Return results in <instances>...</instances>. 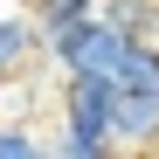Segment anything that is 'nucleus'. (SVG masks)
<instances>
[{"label":"nucleus","mask_w":159,"mask_h":159,"mask_svg":"<svg viewBox=\"0 0 159 159\" xmlns=\"http://www.w3.org/2000/svg\"><path fill=\"white\" fill-rule=\"evenodd\" d=\"M97 21L125 42H159V0H97Z\"/></svg>","instance_id":"obj_4"},{"label":"nucleus","mask_w":159,"mask_h":159,"mask_svg":"<svg viewBox=\"0 0 159 159\" xmlns=\"http://www.w3.org/2000/svg\"><path fill=\"white\" fill-rule=\"evenodd\" d=\"M28 62H42V35H35V21L21 14V7H0V76L14 83Z\"/></svg>","instance_id":"obj_2"},{"label":"nucleus","mask_w":159,"mask_h":159,"mask_svg":"<svg viewBox=\"0 0 159 159\" xmlns=\"http://www.w3.org/2000/svg\"><path fill=\"white\" fill-rule=\"evenodd\" d=\"M21 14L35 21L42 42H56L69 28H83V21H97V0H21Z\"/></svg>","instance_id":"obj_3"},{"label":"nucleus","mask_w":159,"mask_h":159,"mask_svg":"<svg viewBox=\"0 0 159 159\" xmlns=\"http://www.w3.org/2000/svg\"><path fill=\"white\" fill-rule=\"evenodd\" d=\"M0 7H7V0H0Z\"/></svg>","instance_id":"obj_6"},{"label":"nucleus","mask_w":159,"mask_h":159,"mask_svg":"<svg viewBox=\"0 0 159 159\" xmlns=\"http://www.w3.org/2000/svg\"><path fill=\"white\" fill-rule=\"evenodd\" d=\"M111 139L125 159L159 152V42H131V56L111 76Z\"/></svg>","instance_id":"obj_1"},{"label":"nucleus","mask_w":159,"mask_h":159,"mask_svg":"<svg viewBox=\"0 0 159 159\" xmlns=\"http://www.w3.org/2000/svg\"><path fill=\"white\" fill-rule=\"evenodd\" d=\"M152 159H159V152H152Z\"/></svg>","instance_id":"obj_7"},{"label":"nucleus","mask_w":159,"mask_h":159,"mask_svg":"<svg viewBox=\"0 0 159 159\" xmlns=\"http://www.w3.org/2000/svg\"><path fill=\"white\" fill-rule=\"evenodd\" d=\"M0 159H56V152H48V131H42V125L0 118Z\"/></svg>","instance_id":"obj_5"}]
</instances>
